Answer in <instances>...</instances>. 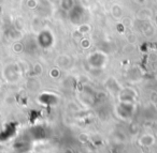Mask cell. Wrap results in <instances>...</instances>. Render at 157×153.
<instances>
[]
</instances>
